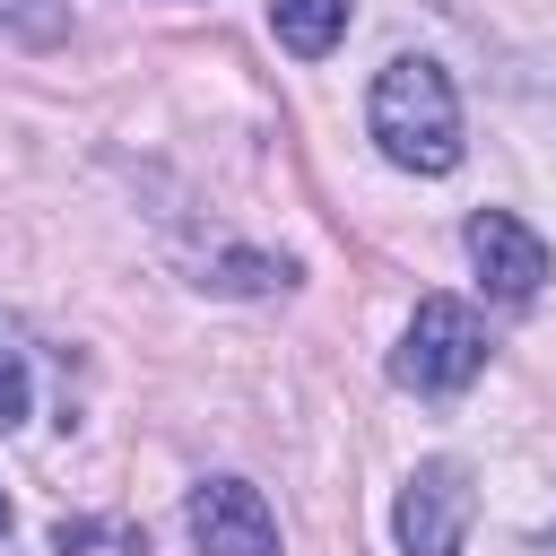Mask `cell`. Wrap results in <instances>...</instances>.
<instances>
[{
    "instance_id": "obj_1",
    "label": "cell",
    "mask_w": 556,
    "mask_h": 556,
    "mask_svg": "<svg viewBox=\"0 0 556 556\" xmlns=\"http://www.w3.org/2000/svg\"><path fill=\"white\" fill-rule=\"evenodd\" d=\"M365 122H374L382 156L408 165V174H452V165H460V96H452L443 61H426V52H400V61L374 78Z\"/></svg>"
},
{
    "instance_id": "obj_2",
    "label": "cell",
    "mask_w": 556,
    "mask_h": 556,
    "mask_svg": "<svg viewBox=\"0 0 556 556\" xmlns=\"http://www.w3.org/2000/svg\"><path fill=\"white\" fill-rule=\"evenodd\" d=\"M478 365H486V330H478V313H469L460 295H426L417 321H408V339H400V356H391V374H400L408 391H426V400L469 391Z\"/></svg>"
},
{
    "instance_id": "obj_3",
    "label": "cell",
    "mask_w": 556,
    "mask_h": 556,
    "mask_svg": "<svg viewBox=\"0 0 556 556\" xmlns=\"http://www.w3.org/2000/svg\"><path fill=\"white\" fill-rule=\"evenodd\" d=\"M469 513H478L469 469H460V460H417V469H408V486H400V513H391L400 556H460Z\"/></svg>"
},
{
    "instance_id": "obj_4",
    "label": "cell",
    "mask_w": 556,
    "mask_h": 556,
    "mask_svg": "<svg viewBox=\"0 0 556 556\" xmlns=\"http://www.w3.org/2000/svg\"><path fill=\"white\" fill-rule=\"evenodd\" d=\"M182 521H191L200 556H278V513L252 478H200Z\"/></svg>"
},
{
    "instance_id": "obj_5",
    "label": "cell",
    "mask_w": 556,
    "mask_h": 556,
    "mask_svg": "<svg viewBox=\"0 0 556 556\" xmlns=\"http://www.w3.org/2000/svg\"><path fill=\"white\" fill-rule=\"evenodd\" d=\"M469 261H478V278H486L495 304H530V295L547 287V243H539L513 208H478V217H469Z\"/></svg>"
},
{
    "instance_id": "obj_6",
    "label": "cell",
    "mask_w": 556,
    "mask_h": 556,
    "mask_svg": "<svg viewBox=\"0 0 556 556\" xmlns=\"http://www.w3.org/2000/svg\"><path fill=\"white\" fill-rule=\"evenodd\" d=\"M269 35L304 61H321L339 35H348V0H269Z\"/></svg>"
},
{
    "instance_id": "obj_7",
    "label": "cell",
    "mask_w": 556,
    "mask_h": 556,
    "mask_svg": "<svg viewBox=\"0 0 556 556\" xmlns=\"http://www.w3.org/2000/svg\"><path fill=\"white\" fill-rule=\"evenodd\" d=\"M0 35H17V43H61V35H70V9H61V0H0Z\"/></svg>"
},
{
    "instance_id": "obj_8",
    "label": "cell",
    "mask_w": 556,
    "mask_h": 556,
    "mask_svg": "<svg viewBox=\"0 0 556 556\" xmlns=\"http://www.w3.org/2000/svg\"><path fill=\"white\" fill-rule=\"evenodd\" d=\"M17 417H26V348L0 330V434H9Z\"/></svg>"
},
{
    "instance_id": "obj_9",
    "label": "cell",
    "mask_w": 556,
    "mask_h": 556,
    "mask_svg": "<svg viewBox=\"0 0 556 556\" xmlns=\"http://www.w3.org/2000/svg\"><path fill=\"white\" fill-rule=\"evenodd\" d=\"M0 530H9V495H0Z\"/></svg>"
}]
</instances>
